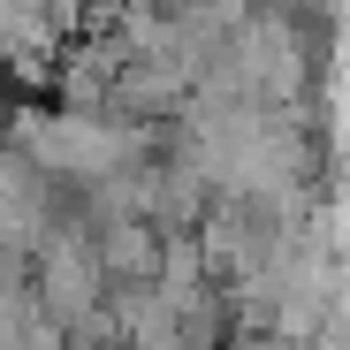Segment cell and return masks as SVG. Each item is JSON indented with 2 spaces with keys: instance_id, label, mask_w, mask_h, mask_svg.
<instances>
[{
  "instance_id": "1",
  "label": "cell",
  "mask_w": 350,
  "mask_h": 350,
  "mask_svg": "<svg viewBox=\"0 0 350 350\" xmlns=\"http://www.w3.org/2000/svg\"><path fill=\"white\" fill-rule=\"evenodd\" d=\"M107 274L92 267V252L77 237H46L38 244V267H31V312H46L62 335L77 342H99L107 335Z\"/></svg>"
},
{
  "instance_id": "2",
  "label": "cell",
  "mask_w": 350,
  "mask_h": 350,
  "mask_svg": "<svg viewBox=\"0 0 350 350\" xmlns=\"http://www.w3.org/2000/svg\"><path fill=\"white\" fill-rule=\"evenodd\" d=\"M92 267L114 274L122 289H145L152 267H160V237H152L137 213H107V221H99V244H92Z\"/></svg>"
},
{
  "instance_id": "3",
  "label": "cell",
  "mask_w": 350,
  "mask_h": 350,
  "mask_svg": "<svg viewBox=\"0 0 350 350\" xmlns=\"http://www.w3.org/2000/svg\"><path fill=\"white\" fill-rule=\"evenodd\" d=\"M38 8H46V23H53V31H84V16L99 8V0H38Z\"/></svg>"
}]
</instances>
